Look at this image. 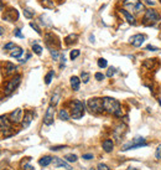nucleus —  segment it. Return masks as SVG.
I'll return each mask as SVG.
<instances>
[{
	"label": "nucleus",
	"mask_w": 161,
	"mask_h": 170,
	"mask_svg": "<svg viewBox=\"0 0 161 170\" xmlns=\"http://www.w3.org/2000/svg\"><path fill=\"white\" fill-rule=\"evenodd\" d=\"M81 86V78L77 76H72L71 77V87H72L73 91H78Z\"/></svg>",
	"instance_id": "obj_19"
},
{
	"label": "nucleus",
	"mask_w": 161,
	"mask_h": 170,
	"mask_svg": "<svg viewBox=\"0 0 161 170\" xmlns=\"http://www.w3.org/2000/svg\"><path fill=\"white\" fill-rule=\"evenodd\" d=\"M9 119L11 123H20L22 122V109L16 108L15 111H13L9 114Z\"/></svg>",
	"instance_id": "obj_13"
},
{
	"label": "nucleus",
	"mask_w": 161,
	"mask_h": 170,
	"mask_svg": "<svg viewBox=\"0 0 161 170\" xmlns=\"http://www.w3.org/2000/svg\"><path fill=\"white\" fill-rule=\"evenodd\" d=\"M98 170H110V169L108 168L106 164H102V163H100V164H98Z\"/></svg>",
	"instance_id": "obj_41"
},
{
	"label": "nucleus",
	"mask_w": 161,
	"mask_h": 170,
	"mask_svg": "<svg viewBox=\"0 0 161 170\" xmlns=\"http://www.w3.org/2000/svg\"><path fill=\"white\" fill-rule=\"evenodd\" d=\"M87 105L93 113H97V114L104 112L103 98H89L87 102Z\"/></svg>",
	"instance_id": "obj_6"
},
{
	"label": "nucleus",
	"mask_w": 161,
	"mask_h": 170,
	"mask_svg": "<svg viewBox=\"0 0 161 170\" xmlns=\"http://www.w3.org/2000/svg\"><path fill=\"white\" fill-rule=\"evenodd\" d=\"M66 145H57V146H51V150H53V152H57V150H61V149H65Z\"/></svg>",
	"instance_id": "obj_40"
},
{
	"label": "nucleus",
	"mask_w": 161,
	"mask_h": 170,
	"mask_svg": "<svg viewBox=\"0 0 161 170\" xmlns=\"http://www.w3.org/2000/svg\"><path fill=\"white\" fill-rule=\"evenodd\" d=\"M71 105V117L73 119H81L84 116V103L78 99H74L69 103Z\"/></svg>",
	"instance_id": "obj_3"
},
{
	"label": "nucleus",
	"mask_w": 161,
	"mask_h": 170,
	"mask_svg": "<svg viewBox=\"0 0 161 170\" xmlns=\"http://www.w3.org/2000/svg\"><path fill=\"white\" fill-rule=\"evenodd\" d=\"M103 107H104V111H106L107 113H109V114H114L117 117L123 116L120 103H119V101H117L115 98L104 97L103 98Z\"/></svg>",
	"instance_id": "obj_1"
},
{
	"label": "nucleus",
	"mask_w": 161,
	"mask_h": 170,
	"mask_svg": "<svg viewBox=\"0 0 161 170\" xmlns=\"http://www.w3.org/2000/svg\"><path fill=\"white\" fill-rule=\"evenodd\" d=\"M91 41H92V42H94V36H93V35H91Z\"/></svg>",
	"instance_id": "obj_48"
},
{
	"label": "nucleus",
	"mask_w": 161,
	"mask_h": 170,
	"mask_svg": "<svg viewBox=\"0 0 161 170\" xmlns=\"http://www.w3.org/2000/svg\"><path fill=\"white\" fill-rule=\"evenodd\" d=\"M115 67H109V69H108V71H107V75L106 76L107 77H113L114 76V73H115Z\"/></svg>",
	"instance_id": "obj_34"
},
{
	"label": "nucleus",
	"mask_w": 161,
	"mask_h": 170,
	"mask_svg": "<svg viewBox=\"0 0 161 170\" xmlns=\"http://www.w3.org/2000/svg\"><path fill=\"white\" fill-rule=\"evenodd\" d=\"M69 117H71V113L67 111V109H65V108L59 109V112H58V118L61 119V120H68Z\"/></svg>",
	"instance_id": "obj_21"
},
{
	"label": "nucleus",
	"mask_w": 161,
	"mask_h": 170,
	"mask_svg": "<svg viewBox=\"0 0 161 170\" xmlns=\"http://www.w3.org/2000/svg\"><path fill=\"white\" fill-rule=\"evenodd\" d=\"M160 3H161V0H160Z\"/></svg>",
	"instance_id": "obj_52"
},
{
	"label": "nucleus",
	"mask_w": 161,
	"mask_h": 170,
	"mask_svg": "<svg viewBox=\"0 0 161 170\" xmlns=\"http://www.w3.org/2000/svg\"><path fill=\"white\" fill-rule=\"evenodd\" d=\"M159 104H160V105H161V101H159Z\"/></svg>",
	"instance_id": "obj_50"
},
{
	"label": "nucleus",
	"mask_w": 161,
	"mask_h": 170,
	"mask_svg": "<svg viewBox=\"0 0 161 170\" xmlns=\"http://www.w3.org/2000/svg\"><path fill=\"white\" fill-rule=\"evenodd\" d=\"M22 54H24V50H22L21 47H19V46H15L13 50L10 51V56L11 57H14V58H20Z\"/></svg>",
	"instance_id": "obj_20"
},
{
	"label": "nucleus",
	"mask_w": 161,
	"mask_h": 170,
	"mask_svg": "<svg viewBox=\"0 0 161 170\" xmlns=\"http://www.w3.org/2000/svg\"><path fill=\"white\" fill-rule=\"evenodd\" d=\"M17 17H19V13L15 9H10V10H7V13L4 15V19L7 21H16L17 20Z\"/></svg>",
	"instance_id": "obj_17"
},
{
	"label": "nucleus",
	"mask_w": 161,
	"mask_h": 170,
	"mask_svg": "<svg viewBox=\"0 0 161 170\" xmlns=\"http://www.w3.org/2000/svg\"><path fill=\"white\" fill-rule=\"evenodd\" d=\"M32 51L35 52L36 55H41L42 54V47H41L39 44H32Z\"/></svg>",
	"instance_id": "obj_27"
},
{
	"label": "nucleus",
	"mask_w": 161,
	"mask_h": 170,
	"mask_svg": "<svg viewBox=\"0 0 161 170\" xmlns=\"http://www.w3.org/2000/svg\"><path fill=\"white\" fill-rule=\"evenodd\" d=\"M14 35L16 36V37H21V39H24V35L21 34V30L20 29H15V31H14Z\"/></svg>",
	"instance_id": "obj_39"
},
{
	"label": "nucleus",
	"mask_w": 161,
	"mask_h": 170,
	"mask_svg": "<svg viewBox=\"0 0 161 170\" xmlns=\"http://www.w3.org/2000/svg\"><path fill=\"white\" fill-rule=\"evenodd\" d=\"M154 63H155V60H154V58H149L148 61L144 62V66L148 67V69H151V67L154 66Z\"/></svg>",
	"instance_id": "obj_33"
},
{
	"label": "nucleus",
	"mask_w": 161,
	"mask_h": 170,
	"mask_svg": "<svg viewBox=\"0 0 161 170\" xmlns=\"http://www.w3.org/2000/svg\"><path fill=\"white\" fill-rule=\"evenodd\" d=\"M65 63H66V58H65V56L61 55V69H63V66H65Z\"/></svg>",
	"instance_id": "obj_44"
},
{
	"label": "nucleus",
	"mask_w": 161,
	"mask_h": 170,
	"mask_svg": "<svg viewBox=\"0 0 161 170\" xmlns=\"http://www.w3.org/2000/svg\"><path fill=\"white\" fill-rule=\"evenodd\" d=\"M79 54H81V51L77 50V48H76V50H72V51H71V55H69L71 60H76L78 56H79Z\"/></svg>",
	"instance_id": "obj_31"
},
{
	"label": "nucleus",
	"mask_w": 161,
	"mask_h": 170,
	"mask_svg": "<svg viewBox=\"0 0 161 170\" xmlns=\"http://www.w3.org/2000/svg\"><path fill=\"white\" fill-rule=\"evenodd\" d=\"M30 26H31V28H32L33 30H35V31H36L37 34H39V35H41V34H42V32H41V29L35 24V22H30Z\"/></svg>",
	"instance_id": "obj_36"
},
{
	"label": "nucleus",
	"mask_w": 161,
	"mask_h": 170,
	"mask_svg": "<svg viewBox=\"0 0 161 170\" xmlns=\"http://www.w3.org/2000/svg\"><path fill=\"white\" fill-rule=\"evenodd\" d=\"M161 20V16L158 10L155 9H146L145 14L143 15V24L146 26H154Z\"/></svg>",
	"instance_id": "obj_2"
},
{
	"label": "nucleus",
	"mask_w": 161,
	"mask_h": 170,
	"mask_svg": "<svg viewBox=\"0 0 161 170\" xmlns=\"http://www.w3.org/2000/svg\"><path fill=\"white\" fill-rule=\"evenodd\" d=\"M66 161H68V163H74V161H77V155L76 154H67L65 157Z\"/></svg>",
	"instance_id": "obj_28"
},
{
	"label": "nucleus",
	"mask_w": 161,
	"mask_h": 170,
	"mask_svg": "<svg viewBox=\"0 0 161 170\" xmlns=\"http://www.w3.org/2000/svg\"><path fill=\"white\" fill-rule=\"evenodd\" d=\"M145 3H146L148 5H151V6L155 5V1H152V0H145Z\"/></svg>",
	"instance_id": "obj_46"
},
{
	"label": "nucleus",
	"mask_w": 161,
	"mask_h": 170,
	"mask_svg": "<svg viewBox=\"0 0 161 170\" xmlns=\"http://www.w3.org/2000/svg\"><path fill=\"white\" fill-rule=\"evenodd\" d=\"M52 163H53V167L55 168H65L67 170H72L71 165L67 163V161L62 160L61 158H53V159H52Z\"/></svg>",
	"instance_id": "obj_15"
},
{
	"label": "nucleus",
	"mask_w": 161,
	"mask_h": 170,
	"mask_svg": "<svg viewBox=\"0 0 161 170\" xmlns=\"http://www.w3.org/2000/svg\"><path fill=\"white\" fill-rule=\"evenodd\" d=\"M102 146H103L104 152L110 153L112 150H113V148H114V143H113V140H112V139H106V140L103 142Z\"/></svg>",
	"instance_id": "obj_18"
},
{
	"label": "nucleus",
	"mask_w": 161,
	"mask_h": 170,
	"mask_svg": "<svg viewBox=\"0 0 161 170\" xmlns=\"http://www.w3.org/2000/svg\"><path fill=\"white\" fill-rule=\"evenodd\" d=\"M126 132H128V127H126L124 123L118 124V126L115 127V129H114V137H115V139H117L118 142H120L122 139H123V137L126 134Z\"/></svg>",
	"instance_id": "obj_10"
},
{
	"label": "nucleus",
	"mask_w": 161,
	"mask_h": 170,
	"mask_svg": "<svg viewBox=\"0 0 161 170\" xmlns=\"http://www.w3.org/2000/svg\"><path fill=\"white\" fill-rule=\"evenodd\" d=\"M53 119H55V105H48V108L46 109V113H45L43 117V124L46 126H51L53 124Z\"/></svg>",
	"instance_id": "obj_9"
},
{
	"label": "nucleus",
	"mask_w": 161,
	"mask_h": 170,
	"mask_svg": "<svg viewBox=\"0 0 161 170\" xmlns=\"http://www.w3.org/2000/svg\"><path fill=\"white\" fill-rule=\"evenodd\" d=\"M52 159L53 158L50 157V155H46V157H42L41 159L39 160V164L41 165V167H47V165H50L52 163Z\"/></svg>",
	"instance_id": "obj_22"
},
{
	"label": "nucleus",
	"mask_w": 161,
	"mask_h": 170,
	"mask_svg": "<svg viewBox=\"0 0 161 170\" xmlns=\"http://www.w3.org/2000/svg\"><path fill=\"white\" fill-rule=\"evenodd\" d=\"M0 129L3 130V133L6 135H10L11 134V122L10 119H7L6 116H1L0 117Z\"/></svg>",
	"instance_id": "obj_8"
},
{
	"label": "nucleus",
	"mask_w": 161,
	"mask_h": 170,
	"mask_svg": "<svg viewBox=\"0 0 161 170\" xmlns=\"http://www.w3.org/2000/svg\"><path fill=\"white\" fill-rule=\"evenodd\" d=\"M33 117H35V113H33L32 111H29V112L25 113L24 118H22V122H21V126H22V128H24V129H26V128H27L30 124H31Z\"/></svg>",
	"instance_id": "obj_14"
},
{
	"label": "nucleus",
	"mask_w": 161,
	"mask_h": 170,
	"mask_svg": "<svg viewBox=\"0 0 161 170\" xmlns=\"http://www.w3.org/2000/svg\"><path fill=\"white\" fill-rule=\"evenodd\" d=\"M98 66L100 67V69H106V67L108 66V62L106 58H99L98 60Z\"/></svg>",
	"instance_id": "obj_32"
},
{
	"label": "nucleus",
	"mask_w": 161,
	"mask_h": 170,
	"mask_svg": "<svg viewBox=\"0 0 161 170\" xmlns=\"http://www.w3.org/2000/svg\"><path fill=\"white\" fill-rule=\"evenodd\" d=\"M53 76H55V72H53V71H50V72L46 75V77H45V83L50 85L51 81H52V78H53Z\"/></svg>",
	"instance_id": "obj_26"
},
{
	"label": "nucleus",
	"mask_w": 161,
	"mask_h": 170,
	"mask_svg": "<svg viewBox=\"0 0 161 170\" xmlns=\"http://www.w3.org/2000/svg\"><path fill=\"white\" fill-rule=\"evenodd\" d=\"M59 98H61V92L59 91H57V92H55L53 94H52L51 97V105H56L59 102Z\"/></svg>",
	"instance_id": "obj_23"
},
{
	"label": "nucleus",
	"mask_w": 161,
	"mask_h": 170,
	"mask_svg": "<svg viewBox=\"0 0 161 170\" xmlns=\"http://www.w3.org/2000/svg\"><path fill=\"white\" fill-rule=\"evenodd\" d=\"M4 9V4L1 3V0H0V10H3Z\"/></svg>",
	"instance_id": "obj_47"
},
{
	"label": "nucleus",
	"mask_w": 161,
	"mask_h": 170,
	"mask_svg": "<svg viewBox=\"0 0 161 170\" xmlns=\"http://www.w3.org/2000/svg\"><path fill=\"white\" fill-rule=\"evenodd\" d=\"M14 47H15V44L14 42H7L5 46H4V50H5V51H11Z\"/></svg>",
	"instance_id": "obj_35"
},
{
	"label": "nucleus",
	"mask_w": 161,
	"mask_h": 170,
	"mask_svg": "<svg viewBox=\"0 0 161 170\" xmlns=\"http://www.w3.org/2000/svg\"><path fill=\"white\" fill-rule=\"evenodd\" d=\"M48 50H50V54L52 56V58L55 60V61H57L58 57H59V54H58V51L56 50L55 47H48Z\"/></svg>",
	"instance_id": "obj_25"
},
{
	"label": "nucleus",
	"mask_w": 161,
	"mask_h": 170,
	"mask_svg": "<svg viewBox=\"0 0 161 170\" xmlns=\"http://www.w3.org/2000/svg\"><path fill=\"white\" fill-rule=\"evenodd\" d=\"M24 15H25V17H27V19H32L35 13H33V10H31V9H24Z\"/></svg>",
	"instance_id": "obj_29"
},
{
	"label": "nucleus",
	"mask_w": 161,
	"mask_h": 170,
	"mask_svg": "<svg viewBox=\"0 0 161 170\" xmlns=\"http://www.w3.org/2000/svg\"><path fill=\"white\" fill-rule=\"evenodd\" d=\"M3 75L4 76H13V75L16 72V70H17V66L16 65H14V63H11V62H4L3 65Z\"/></svg>",
	"instance_id": "obj_11"
},
{
	"label": "nucleus",
	"mask_w": 161,
	"mask_h": 170,
	"mask_svg": "<svg viewBox=\"0 0 161 170\" xmlns=\"http://www.w3.org/2000/svg\"><path fill=\"white\" fill-rule=\"evenodd\" d=\"M120 13L123 14V16L125 17V20L128 21L130 25H136V19H135V16H134L132 13H130V11H128L126 9H122Z\"/></svg>",
	"instance_id": "obj_16"
},
{
	"label": "nucleus",
	"mask_w": 161,
	"mask_h": 170,
	"mask_svg": "<svg viewBox=\"0 0 161 170\" xmlns=\"http://www.w3.org/2000/svg\"><path fill=\"white\" fill-rule=\"evenodd\" d=\"M77 39H78V36L76 35V34H71V35H68L65 39V42L67 44V45H72V44H74L77 41Z\"/></svg>",
	"instance_id": "obj_24"
},
{
	"label": "nucleus",
	"mask_w": 161,
	"mask_h": 170,
	"mask_svg": "<svg viewBox=\"0 0 161 170\" xmlns=\"http://www.w3.org/2000/svg\"><path fill=\"white\" fill-rule=\"evenodd\" d=\"M81 81H83V83H88V81H89V73L88 72H82L81 73Z\"/></svg>",
	"instance_id": "obj_30"
},
{
	"label": "nucleus",
	"mask_w": 161,
	"mask_h": 170,
	"mask_svg": "<svg viewBox=\"0 0 161 170\" xmlns=\"http://www.w3.org/2000/svg\"><path fill=\"white\" fill-rule=\"evenodd\" d=\"M148 143L145 140V138L143 137H135L134 139H132L130 142L125 143L124 145H123L122 150L123 152H125V150H130V149H138V148H141V146H146Z\"/></svg>",
	"instance_id": "obj_5"
},
{
	"label": "nucleus",
	"mask_w": 161,
	"mask_h": 170,
	"mask_svg": "<svg viewBox=\"0 0 161 170\" xmlns=\"http://www.w3.org/2000/svg\"><path fill=\"white\" fill-rule=\"evenodd\" d=\"M24 170H35V169H33V167H31V165L25 164V165H24Z\"/></svg>",
	"instance_id": "obj_45"
},
{
	"label": "nucleus",
	"mask_w": 161,
	"mask_h": 170,
	"mask_svg": "<svg viewBox=\"0 0 161 170\" xmlns=\"http://www.w3.org/2000/svg\"><path fill=\"white\" fill-rule=\"evenodd\" d=\"M82 158H83L84 160H91V159H93V154H84Z\"/></svg>",
	"instance_id": "obj_42"
},
{
	"label": "nucleus",
	"mask_w": 161,
	"mask_h": 170,
	"mask_svg": "<svg viewBox=\"0 0 161 170\" xmlns=\"http://www.w3.org/2000/svg\"><path fill=\"white\" fill-rule=\"evenodd\" d=\"M155 157H156V159H161V144L158 146V149H156Z\"/></svg>",
	"instance_id": "obj_38"
},
{
	"label": "nucleus",
	"mask_w": 161,
	"mask_h": 170,
	"mask_svg": "<svg viewBox=\"0 0 161 170\" xmlns=\"http://www.w3.org/2000/svg\"><path fill=\"white\" fill-rule=\"evenodd\" d=\"M89 170H96V169H93V168H92V169H89Z\"/></svg>",
	"instance_id": "obj_51"
},
{
	"label": "nucleus",
	"mask_w": 161,
	"mask_h": 170,
	"mask_svg": "<svg viewBox=\"0 0 161 170\" xmlns=\"http://www.w3.org/2000/svg\"><path fill=\"white\" fill-rule=\"evenodd\" d=\"M123 5L130 13H141V11L145 10L144 4L140 0H124Z\"/></svg>",
	"instance_id": "obj_4"
},
{
	"label": "nucleus",
	"mask_w": 161,
	"mask_h": 170,
	"mask_svg": "<svg viewBox=\"0 0 161 170\" xmlns=\"http://www.w3.org/2000/svg\"><path fill=\"white\" fill-rule=\"evenodd\" d=\"M20 81H21V77L20 76H15L14 78H11V80L5 85L4 93H5L6 96H10V94L17 88V86L20 85Z\"/></svg>",
	"instance_id": "obj_7"
},
{
	"label": "nucleus",
	"mask_w": 161,
	"mask_h": 170,
	"mask_svg": "<svg viewBox=\"0 0 161 170\" xmlns=\"http://www.w3.org/2000/svg\"><path fill=\"white\" fill-rule=\"evenodd\" d=\"M94 77H96L97 81H103V80H104V75L100 73V72H97V73L94 75Z\"/></svg>",
	"instance_id": "obj_37"
},
{
	"label": "nucleus",
	"mask_w": 161,
	"mask_h": 170,
	"mask_svg": "<svg viewBox=\"0 0 161 170\" xmlns=\"http://www.w3.org/2000/svg\"><path fill=\"white\" fill-rule=\"evenodd\" d=\"M128 170H139V169H134V168H129Z\"/></svg>",
	"instance_id": "obj_49"
},
{
	"label": "nucleus",
	"mask_w": 161,
	"mask_h": 170,
	"mask_svg": "<svg viewBox=\"0 0 161 170\" xmlns=\"http://www.w3.org/2000/svg\"><path fill=\"white\" fill-rule=\"evenodd\" d=\"M146 50H149V51H158L159 48H158V47H154L152 45H148V46H146Z\"/></svg>",
	"instance_id": "obj_43"
},
{
	"label": "nucleus",
	"mask_w": 161,
	"mask_h": 170,
	"mask_svg": "<svg viewBox=\"0 0 161 170\" xmlns=\"http://www.w3.org/2000/svg\"><path fill=\"white\" fill-rule=\"evenodd\" d=\"M146 40V35H144V34H136V35L132 36L129 39V42L133 45V46L135 47H139L141 45L144 44V41Z\"/></svg>",
	"instance_id": "obj_12"
}]
</instances>
